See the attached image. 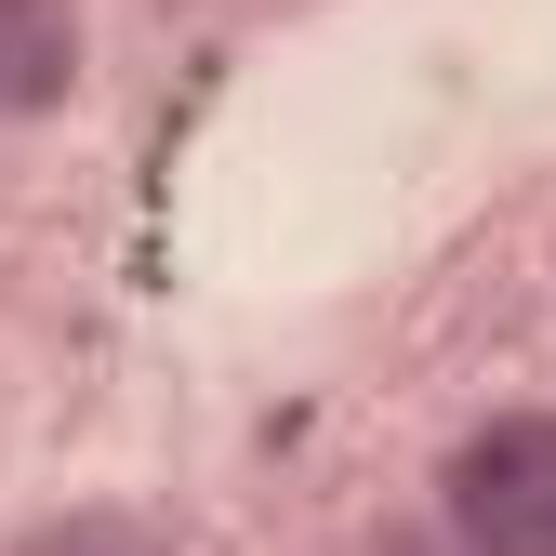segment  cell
Returning <instances> with one entry per match:
<instances>
[{"instance_id":"cell-1","label":"cell","mask_w":556,"mask_h":556,"mask_svg":"<svg viewBox=\"0 0 556 556\" xmlns=\"http://www.w3.org/2000/svg\"><path fill=\"white\" fill-rule=\"evenodd\" d=\"M438 517L464 556H556V410H491L438 464Z\"/></svg>"},{"instance_id":"cell-2","label":"cell","mask_w":556,"mask_h":556,"mask_svg":"<svg viewBox=\"0 0 556 556\" xmlns=\"http://www.w3.org/2000/svg\"><path fill=\"white\" fill-rule=\"evenodd\" d=\"M80 80V14L66 0H0V119H40Z\"/></svg>"},{"instance_id":"cell-3","label":"cell","mask_w":556,"mask_h":556,"mask_svg":"<svg viewBox=\"0 0 556 556\" xmlns=\"http://www.w3.org/2000/svg\"><path fill=\"white\" fill-rule=\"evenodd\" d=\"M27 556H173V543H160L147 517H119V504H80V517H53Z\"/></svg>"},{"instance_id":"cell-4","label":"cell","mask_w":556,"mask_h":556,"mask_svg":"<svg viewBox=\"0 0 556 556\" xmlns=\"http://www.w3.org/2000/svg\"><path fill=\"white\" fill-rule=\"evenodd\" d=\"M384 556H410V543H384Z\"/></svg>"}]
</instances>
